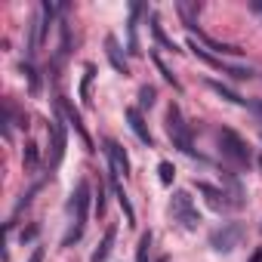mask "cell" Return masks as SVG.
Masks as SVG:
<instances>
[{"label":"cell","mask_w":262,"mask_h":262,"mask_svg":"<svg viewBox=\"0 0 262 262\" xmlns=\"http://www.w3.org/2000/svg\"><path fill=\"white\" fill-rule=\"evenodd\" d=\"M71 210H74V228L65 234V241H62V247H71L74 241H80V234H83V228H86V210H90V182L86 179H80L77 182V188H74V194H71V204H68Z\"/></svg>","instance_id":"1"},{"label":"cell","mask_w":262,"mask_h":262,"mask_svg":"<svg viewBox=\"0 0 262 262\" xmlns=\"http://www.w3.org/2000/svg\"><path fill=\"white\" fill-rule=\"evenodd\" d=\"M34 234H37V225H31V228H28V231H22V241H31V237H34Z\"/></svg>","instance_id":"28"},{"label":"cell","mask_w":262,"mask_h":262,"mask_svg":"<svg viewBox=\"0 0 262 262\" xmlns=\"http://www.w3.org/2000/svg\"><path fill=\"white\" fill-rule=\"evenodd\" d=\"M170 213H173V219H176L185 231H194V228L201 225V213H198V207H194V201H191L188 191H176V194H173Z\"/></svg>","instance_id":"4"},{"label":"cell","mask_w":262,"mask_h":262,"mask_svg":"<svg viewBox=\"0 0 262 262\" xmlns=\"http://www.w3.org/2000/svg\"><path fill=\"white\" fill-rule=\"evenodd\" d=\"M155 99H158V90L145 83V86L139 90V105H142V108H151V105H155Z\"/></svg>","instance_id":"24"},{"label":"cell","mask_w":262,"mask_h":262,"mask_svg":"<svg viewBox=\"0 0 262 262\" xmlns=\"http://www.w3.org/2000/svg\"><path fill=\"white\" fill-rule=\"evenodd\" d=\"M151 59H155V65H158V71H161V74H164V80H167V83H173V86H176V90H182V83H179V80H176V74H173V71H170V68H167V62H164V59H161V56H151Z\"/></svg>","instance_id":"20"},{"label":"cell","mask_w":262,"mask_h":262,"mask_svg":"<svg viewBox=\"0 0 262 262\" xmlns=\"http://www.w3.org/2000/svg\"><path fill=\"white\" fill-rule=\"evenodd\" d=\"M244 241V225L241 222H222L219 228L210 231V247L216 253H231L234 247H241Z\"/></svg>","instance_id":"5"},{"label":"cell","mask_w":262,"mask_h":262,"mask_svg":"<svg viewBox=\"0 0 262 262\" xmlns=\"http://www.w3.org/2000/svg\"><path fill=\"white\" fill-rule=\"evenodd\" d=\"M93 77H96V68L86 65L83 68V80H80V99H83V105H90V83H93Z\"/></svg>","instance_id":"18"},{"label":"cell","mask_w":262,"mask_h":262,"mask_svg":"<svg viewBox=\"0 0 262 262\" xmlns=\"http://www.w3.org/2000/svg\"><path fill=\"white\" fill-rule=\"evenodd\" d=\"M198 37H201V40H204L210 50H219V53H231V56H237V53H241L237 47H231V43H219V40H213V37H207V34H201V31H198Z\"/></svg>","instance_id":"19"},{"label":"cell","mask_w":262,"mask_h":262,"mask_svg":"<svg viewBox=\"0 0 262 262\" xmlns=\"http://www.w3.org/2000/svg\"><path fill=\"white\" fill-rule=\"evenodd\" d=\"M207 86H210L216 96H222L225 102H231V105H247V99H244V96H237L231 86H225V83H219V80H207Z\"/></svg>","instance_id":"13"},{"label":"cell","mask_w":262,"mask_h":262,"mask_svg":"<svg viewBox=\"0 0 262 262\" xmlns=\"http://www.w3.org/2000/svg\"><path fill=\"white\" fill-rule=\"evenodd\" d=\"M50 136H53V158H50V170H56L65 158V145H68V136H65V123L62 117H56L50 123Z\"/></svg>","instance_id":"7"},{"label":"cell","mask_w":262,"mask_h":262,"mask_svg":"<svg viewBox=\"0 0 262 262\" xmlns=\"http://www.w3.org/2000/svg\"><path fill=\"white\" fill-rule=\"evenodd\" d=\"M28 262H43V247H34V253H31Z\"/></svg>","instance_id":"27"},{"label":"cell","mask_w":262,"mask_h":262,"mask_svg":"<svg viewBox=\"0 0 262 262\" xmlns=\"http://www.w3.org/2000/svg\"><path fill=\"white\" fill-rule=\"evenodd\" d=\"M250 262H262V247H259V250H256V253L250 256Z\"/></svg>","instance_id":"30"},{"label":"cell","mask_w":262,"mask_h":262,"mask_svg":"<svg viewBox=\"0 0 262 262\" xmlns=\"http://www.w3.org/2000/svg\"><path fill=\"white\" fill-rule=\"evenodd\" d=\"M158 176H161V182H164V185H173V176H176V167H173L170 161H161V164H158Z\"/></svg>","instance_id":"23"},{"label":"cell","mask_w":262,"mask_h":262,"mask_svg":"<svg viewBox=\"0 0 262 262\" xmlns=\"http://www.w3.org/2000/svg\"><path fill=\"white\" fill-rule=\"evenodd\" d=\"M111 185H114V194H117V204H120V210L126 213V225H136V210H133V204H129V198L123 194V188L117 185V179H111Z\"/></svg>","instance_id":"17"},{"label":"cell","mask_w":262,"mask_h":262,"mask_svg":"<svg viewBox=\"0 0 262 262\" xmlns=\"http://www.w3.org/2000/svg\"><path fill=\"white\" fill-rule=\"evenodd\" d=\"M167 136L173 139V145H176L179 151H185V155L194 158V148H191V129H188V123H185L179 105H170V108H167Z\"/></svg>","instance_id":"2"},{"label":"cell","mask_w":262,"mask_h":262,"mask_svg":"<svg viewBox=\"0 0 262 262\" xmlns=\"http://www.w3.org/2000/svg\"><path fill=\"white\" fill-rule=\"evenodd\" d=\"M176 10H179V16H182L185 28L194 34V25H198V13H201V4H198V0H176Z\"/></svg>","instance_id":"11"},{"label":"cell","mask_w":262,"mask_h":262,"mask_svg":"<svg viewBox=\"0 0 262 262\" xmlns=\"http://www.w3.org/2000/svg\"><path fill=\"white\" fill-rule=\"evenodd\" d=\"M25 164H28V167H34V164H37V145H34V142H28V145H25Z\"/></svg>","instance_id":"25"},{"label":"cell","mask_w":262,"mask_h":262,"mask_svg":"<svg viewBox=\"0 0 262 262\" xmlns=\"http://www.w3.org/2000/svg\"><path fill=\"white\" fill-rule=\"evenodd\" d=\"M250 10H253V13H259V16H262V0H250Z\"/></svg>","instance_id":"29"},{"label":"cell","mask_w":262,"mask_h":262,"mask_svg":"<svg viewBox=\"0 0 262 262\" xmlns=\"http://www.w3.org/2000/svg\"><path fill=\"white\" fill-rule=\"evenodd\" d=\"M216 142H219V151L237 164V167H247L250 164V145L234 133V129H216Z\"/></svg>","instance_id":"3"},{"label":"cell","mask_w":262,"mask_h":262,"mask_svg":"<svg viewBox=\"0 0 262 262\" xmlns=\"http://www.w3.org/2000/svg\"><path fill=\"white\" fill-rule=\"evenodd\" d=\"M148 250H151V231H145L139 237V247H136V262H148Z\"/></svg>","instance_id":"21"},{"label":"cell","mask_w":262,"mask_h":262,"mask_svg":"<svg viewBox=\"0 0 262 262\" xmlns=\"http://www.w3.org/2000/svg\"><path fill=\"white\" fill-rule=\"evenodd\" d=\"M22 71H25V77H28V86H31V96H37V93H40V77H37V71H34V65L28 62V65H22Z\"/></svg>","instance_id":"22"},{"label":"cell","mask_w":262,"mask_h":262,"mask_svg":"<svg viewBox=\"0 0 262 262\" xmlns=\"http://www.w3.org/2000/svg\"><path fill=\"white\" fill-rule=\"evenodd\" d=\"M222 179H225V185H228V191H225V194L231 198V204H234V207H244V204H247V198H244V188H241V182H237L231 173H222Z\"/></svg>","instance_id":"15"},{"label":"cell","mask_w":262,"mask_h":262,"mask_svg":"<svg viewBox=\"0 0 262 262\" xmlns=\"http://www.w3.org/2000/svg\"><path fill=\"white\" fill-rule=\"evenodd\" d=\"M111 247H114V225H111V228H105V237H102V244L96 247V253H93V259H90V262H105V259L111 256Z\"/></svg>","instance_id":"16"},{"label":"cell","mask_w":262,"mask_h":262,"mask_svg":"<svg viewBox=\"0 0 262 262\" xmlns=\"http://www.w3.org/2000/svg\"><path fill=\"white\" fill-rule=\"evenodd\" d=\"M247 108H253L256 114H262V102L259 99H247Z\"/></svg>","instance_id":"26"},{"label":"cell","mask_w":262,"mask_h":262,"mask_svg":"<svg viewBox=\"0 0 262 262\" xmlns=\"http://www.w3.org/2000/svg\"><path fill=\"white\" fill-rule=\"evenodd\" d=\"M105 155H108V161H111V179H126L129 176V158H126V151H123V145L120 142H114V139H105Z\"/></svg>","instance_id":"6"},{"label":"cell","mask_w":262,"mask_h":262,"mask_svg":"<svg viewBox=\"0 0 262 262\" xmlns=\"http://www.w3.org/2000/svg\"><path fill=\"white\" fill-rule=\"evenodd\" d=\"M148 25H151V34H155V40H158V43H161L167 53H179V47H176V43H173V40L164 34V28H161V19H158V16H151V19H148Z\"/></svg>","instance_id":"14"},{"label":"cell","mask_w":262,"mask_h":262,"mask_svg":"<svg viewBox=\"0 0 262 262\" xmlns=\"http://www.w3.org/2000/svg\"><path fill=\"white\" fill-rule=\"evenodd\" d=\"M259 167H262V158H259Z\"/></svg>","instance_id":"31"},{"label":"cell","mask_w":262,"mask_h":262,"mask_svg":"<svg viewBox=\"0 0 262 262\" xmlns=\"http://www.w3.org/2000/svg\"><path fill=\"white\" fill-rule=\"evenodd\" d=\"M198 191L207 198V207H210V210H216V213H228V210H234V204L228 201V194H225L222 188H213L210 182H198Z\"/></svg>","instance_id":"8"},{"label":"cell","mask_w":262,"mask_h":262,"mask_svg":"<svg viewBox=\"0 0 262 262\" xmlns=\"http://www.w3.org/2000/svg\"><path fill=\"white\" fill-rule=\"evenodd\" d=\"M126 120H129V129L136 133V139L142 142V145H155V136H151V129H148V123L142 120V114H139V108H126Z\"/></svg>","instance_id":"9"},{"label":"cell","mask_w":262,"mask_h":262,"mask_svg":"<svg viewBox=\"0 0 262 262\" xmlns=\"http://www.w3.org/2000/svg\"><path fill=\"white\" fill-rule=\"evenodd\" d=\"M59 108H62V111L68 114V123L74 126V133H77V136H80V139H83V142L90 145V136H86V126H83V120H80V114H77V108H74L71 102H65V99H59Z\"/></svg>","instance_id":"12"},{"label":"cell","mask_w":262,"mask_h":262,"mask_svg":"<svg viewBox=\"0 0 262 262\" xmlns=\"http://www.w3.org/2000/svg\"><path fill=\"white\" fill-rule=\"evenodd\" d=\"M105 56H108V62H111V68L117 71V74H129V65H126V59H123V53H120V47H117V40L108 34L105 37Z\"/></svg>","instance_id":"10"}]
</instances>
